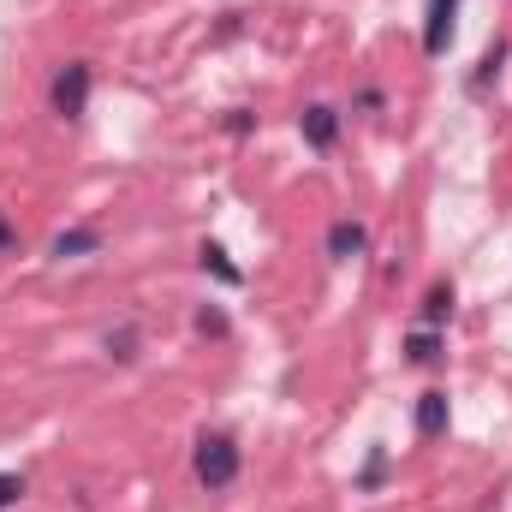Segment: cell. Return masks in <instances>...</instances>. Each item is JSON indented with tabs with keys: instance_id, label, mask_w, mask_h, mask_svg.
Segmentation results:
<instances>
[{
	"instance_id": "6",
	"label": "cell",
	"mask_w": 512,
	"mask_h": 512,
	"mask_svg": "<svg viewBox=\"0 0 512 512\" xmlns=\"http://www.w3.org/2000/svg\"><path fill=\"white\" fill-rule=\"evenodd\" d=\"M328 251H334V256H358V251H364V227H352V221H340V227L328 233Z\"/></svg>"
},
{
	"instance_id": "11",
	"label": "cell",
	"mask_w": 512,
	"mask_h": 512,
	"mask_svg": "<svg viewBox=\"0 0 512 512\" xmlns=\"http://www.w3.org/2000/svg\"><path fill=\"white\" fill-rule=\"evenodd\" d=\"M18 495H24V483H18V477H0V507H12Z\"/></svg>"
},
{
	"instance_id": "4",
	"label": "cell",
	"mask_w": 512,
	"mask_h": 512,
	"mask_svg": "<svg viewBox=\"0 0 512 512\" xmlns=\"http://www.w3.org/2000/svg\"><path fill=\"white\" fill-rule=\"evenodd\" d=\"M417 429H423V435H441V429H447V393H423V405H417Z\"/></svg>"
},
{
	"instance_id": "5",
	"label": "cell",
	"mask_w": 512,
	"mask_h": 512,
	"mask_svg": "<svg viewBox=\"0 0 512 512\" xmlns=\"http://www.w3.org/2000/svg\"><path fill=\"white\" fill-rule=\"evenodd\" d=\"M304 137H310L316 149H328V143H334V108H310V114H304Z\"/></svg>"
},
{
	"instance_id": "10",
	"label": "cell",
	"mask_w": 512,
	"mask_h": 512,
	"mask_svg": "<svg viewBox=\"0 0 512 512\" xmlns=\"http://www.w3.org/2000/svg\"><path fill=\"white\" fill-rule=\"evenodd\" d=\"M411 358H417V364H429V358H435V340H429V334H417V340H411Z\"/></svg>"
},
{
	"instance_id": "9",
	"label": "cell",
	"mask_w": 512,
	"mask_h": 512,
	"mask_svg": "<svg viewBox=\"0 0 512 512\" xmlns=\"http://www.w3.org/2000/svg\"><path fill=\"white\" fill-rule=\"evenodd\" d=\"M447 310H453V292H447V286H435V292H429V304H423V316H429V322H441Z\"/></svg>"
},
{
	"instance_id": "2",
	"label": "cell",
	"mask_w": 512,
	"mask_h": 512,
	"mask_svg": "<svg viewBox=\"0 0 512 512\" xmlns=\"http://www.w3.org/2000/svg\"><path fill=\"white\" fill-rule=\"evenodd\" d=\"M84 102H90V66H66V72L54 78V108H60L66 120H78Z\"/></svg>"
},
{
	"instance_id": "8",
	"label": "cell",
	"mask_w": 512,
	"mask_h": 512,
	"mask_svg": "<svg viewBox=\"0 0 512 512\" xmlns=\"http://www.w3.org/2000/svg\"><path fill=\"white\" fill-rule=\"evenodd\" d=\"M203 268H215L221 280H239V268L227 262V251H221V245H203Z\"/></svg>"
},
{
	"instance_id": "3",
	"label": "cell",
	"mask_w": 512,
	"mask_h": 512,
	"mask_svg": "<svg viewBox=\"0 0 512 512\" xmlns=\"http://www.w3.org/2000/svg\"><path fill=\"white\" fill-rule=\"evenodd\" d=\"M453 6L459 0H429V30H423L429 54H447V42H453Z\"/></svg>"
},
{
	"instance_id": "1",
	"label": "cell",
	"mask_w": 512,
	"mask_h": 512,
	"mask_svg": "<svg viewBox=\"0 0 512 512\" xmlns=\"http://www.w3.org/2000/svg\"><path fill=\"white\" fill-rule=\"evenodd\" d=\"M197 477H203L209 489H227V483L239 477V447H233L227 435H209V441L197 447Z\"/></svg>"
},
{
	"instance_id": "7",
	"label": "cell",
	"mask_w": 512,
	"mask_h": 512,
	"mask_svg": "<svg viewBox=\"0 0 512 512\" xmlns=\"http://www.w3.org/2000/svg\"><path fill=\"white\" fill-rule=\"evenodd\" d=\"M78 251H96V233H60L54 239V256H78Z\"/></svg>"
},
{
	"instance_id": "12",
	"label": "cell",
	"mask_w": 512,
	"mask_h": 512,
	"mask_svg": "<svg viewBox=\"0 0 512 512\" xmlns=\"http://www.w3.org/2000/svg\"><path fill=\"white\" fill-rule=\"evenodd\" d=\"M0 245H12V233H6V221H0Z\"/></svg>"
}]
</instances>
